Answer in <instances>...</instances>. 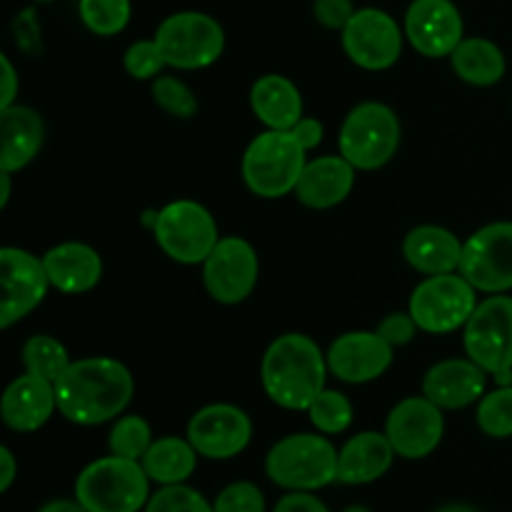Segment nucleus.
<instances>
[{"instance_id":"nucleus-1","label":"nucleus","mask_w":512,"mask_h":512,"mask_svg":"<svg viewBox=\"0 0 512 512\" xmlns=\"http://www.w3.org/2000/svg\"><path fill=\"white\" fill-rule=\"evenodd\" d=\"M53 385L60 415L85 428L118 418L133 398V375L113 358L75 360Z\"/></svg>"},{"instance_id":"nucleus-2","label":"nucleus","mask_w":512,"mask_h":512,"mask_svg":"<svg viewBox=\"0 0 512 512\" xmlns=\"http://www.w3.org/2000/svg\"><path fill=\"white\" fill-rule=\"evenodd\" d=\"M328 358L308 335H280L265 350L260 380L275 405L285 410H308L325 390Z\"/></svg>"},{"instance_id":"nucleus-3","label":"nucleus","mask_w":512,"mask_h":512,"mask_svg":"<svg viewBox=\"0 0 512 512\" xmlns=\"http://www.w3.org/2000/svg\"><path fill=\"white\" fill-rule=\"evenodd\" d=\"M150 478L140 460L100 458L75 480V500L88 512H138L148 505Z\"/></svg>"},{"instance_id":"nucleus-4","label":"nucleus","mask_w":512,"mask_h":512,"mask_svg":"<svg viewBox=\"0 0 512 512\" xmlns=\"http://www.w3.org/2000/svg\"><path fill=\"white\" fill-rule=\"evenodd\" d=\"M338 455L335 445L323 435H288L270 448L265 473L280 488L310 493L338 480Z\"/></svg>"},{"instance_id":"nucleus-5","label":"nucleus","mask_w":512,"mask_h":512,"mask_svg":"<svg viewBox=\"0 0 512 512\" xmlns=\"http://www.w3.org/2000/svg\"><path fill=\"white\" fill-rule=\"evenodd\" d=\"M305 153L293 130H265L245 148L243 180L250 193L260 198H283L295 193L300 175H303Z\"/></svg>"},{"instance_id":"nucleus-6","label":"nucleus","mask_w":512,"mask_h":512,"mask_svg":"<svg viewBox=\"0 0 512 512\" xmlns=\"http://www.w3.org/2000/svg\"><path fill=\"white\" fill-rule=\"evenodd\" d=\"M463 345L470 360L480 365L498 385H512V298L490 295L478 303L465 323Z\"/></svg>"},{"instance_id":"nucleus-7","label":"nucleus","mask_w":512,"mask_h":512,"mask_svg":"<svg viewBox=\"0 0 512 512\" xmlns=\"http://www.w3.org/2000/svg\"><path fill=\"white\" fill-rule=\"evenodd\" d=\"M338 145L355 170L383 168L400 148L398 115L383 103H360L343 120Z\"/></svg>"},{"instance_id":"nucleus-8","label":"nucleus","mask_w":512,"mask_h":512,"mask_svg":"<svg viewBox=\"0 0 512 512\" xmlns=\"http://www.w3.org/2000/svg\"><path fill=\"white\" fill-rule=\"evenodd\" d=\"M153 233L160 250L183 265L205 263L220 240L213 215L195 200H175L165 205L155 215Z\"/></svg>"},{"instance_id":"nucleus-9","label":"nucleus","mask_w":512,"mask_h":512,"mask_svg":"<svg viewBox=\"0 0 512 512\" xmlns=\"http://www.w3.org/2000/svg\"><path fill=\"white\" fill-rule=\"evenodd\" d=\"M155 43L170 68L198 70L208 68L223 55L225 30L210 15L185 10L160 23Z\"/></svg>"},{"instance_id":"nucleus-10","label":"nucleus","mask_w":512,"mask_h":512,"mask_svg":"<svg viewBox=\"0 0 512 512\" xmlns=\"http://www.w3.org/2000/svg\"><path fill=\"white\" fill-rule=\"evenodd\" d=\"M478 290L463 275H428L410 295V315L420 330L445 335L465 328L478 308Z\"/></svg>"},{"instance_id":"nucleus-11","label":"nucleus","mask_w":512,"mask_h":512,"mask_svg":"<svg viewBox=\"0 0 512 512\" xmlns=\"http://www.w3.org/2000/svg\"><path fill=\"white\" fill-rule=\"evenodd\" d=\"M460 275L480 293L512 290V223H490L463 243Z\"/></svg>"},{"instance_id":"nucleus-12","label":"nucleus","mask_w":512,"mask_h":512,"mask_svg":"<svg viewBox=\"0 0 512 512\" xmlns=\"http://www.w3.org/2000/svg\"><path fill=\"white\" fill-rule=\"evenodd\" d=\"M343 48L355 65L385 70L403 55V33L393 15L378 8H360L343 30Z\"/></svg>"},{"instance_id":"nucleus-13","label":"nucleus","mask_w":512,"mask_h":512,"mask_svg":"<svg viewBox=\"0 0 512 512\" xmlns=\"http://www.w3.org/2000/svg\"><path fill=\"white\" fill-rule=\"evenodd\" d=\"M203 283L210 298L223 305H238L258 283V255L243 238H220L203 263Z\"/></svg>"},{"instance_id":"nucleus-14","label":"nucleus","mask_w":512,"mask_h":512,"mask_svg":"<svg viewBox=\"0 0 512 512\" xmlns=\"http://www.w3.org/2000/svg\"><path fill=\"white\" fill-rule=\"evenodd\" d=\"M0 285H3L0 328H10L45 300L50 280L43 258H35L28 250L3 248L0 250Z\"/></svg>"},{"instance_id":"nucleus-15","label":"nucleus","mask_w":512,"mask_h":512,"mask_svg":"<svg viewBox=\"0 0 512 512\" xmlns=\"http://www.w3.org/2000/svg\"><path fill=\"white\" fill-rule=\"evenodd\" d=\"M445 433L443 408L423 398H405L400 400L388 415L385 423V435L400 458L420 460L428 458L440 445Z\"/></svg>"},{"instance_id":"nucleus-16","label":"nucleus","mask_w":512,"mask_h":512,"mask_svg":"<svg viewBox=\"0 0 512 512\" xmlns=\"http://www.w3.org/2000/svg\"><path fill=\"white\" fill-rule=\"evenodd\" d=\"M253 438L250 418L228 403L198 410L188 423V440L208 460H228L243 453Z\"/></svg>"},{"instance_id":"nucleus-17","label":"nucleus","mask_w":512,"mask_h":512,"mask_svg":"<svg viewBox=\"0 0 512 512\" xmlns=\"http://www.w3.org/2000/svg\"><path fill=\"white\" fill-rule=\"evenodd\" d=\"M463 15L453 0H413L405 13V35L425 58H445L463 40Z\"/></svg>"},{"instance_id":"nucleus-18","label":"nucleus","mask_w":512,"mask_h":512,"mask_svg":"<svg viewBox=\"0 0 512 512\" xmlns=\"http://www.w3.org/2000/svg\"><path fill=\"white\" fill-rule=\"evenodd\" d=\"M328 370L343 383H370L380 378L393 363V345L385 343L378 333H345L330 345Z\"/></svg>"},{"instance_id":"nucleus-19","label":"nucleus","mask_w":512,"mask_h":512,"mask_svg":"<svg viewBox=\"0 0 512 512\" xmlns=\"http://www.w3.org/2000/svg\"><path fill=\"white\" fill-rule=\"evenodd\" d=\"M55 410H58L55 385L33 373L15 378L0 400L3 423L15 433H35L48 423Z\"/></svg>"},{"instance_id":"nucleus-20","label":"nucleus","mask_w":512,"mask_h":512,"mask_svg":"<svg viewBox=\"0 0 512 512\" xmlns=\"http://www.w3.org/2000/svg\"><path fill=\"white\" fill-rule=\"evenodd\" d=\"M485 370L475 360H443L425 373L423 395L443 410L468 408L485 393Z\"/></svg>"},{"instance_id":"nucleus-21","label":"nucleus","mask_w":512,"mask_h":512,"mask_svg":"<svg viewBox=\"0 0 512 512\" xmlns=\"http://www.w3.org/2000/svg\"><path fill=\"white\" fill-rule=\"evenodd\" d=\"M355 185V168L343 155H325L305 165L295 195L313 210H328L343 203Z\"/></svg>"},{"instance_id":"nucleus-22","label":"nucleus","mask_w":512,"mask_h":512,"mask_svg":"<svg viewBox=\"0 0 512 512\" xmlns=\"http://www.w3.org/2000/svg\"><path fill=\"white\" fill-rule=\"evenodd\" d=\"M43 265L50 285L68 295L88 293L103 278V260L85 243L55 245L43 255Z\"/></svg>"},{"instance_id":"nucleus-23","label":"nucleus","mask_w":512,"mask_h":512,"mask_svg":"<svg viewBox=\"0 0 512 512\" xmlns=\"http://www.w3.org/2000/svg\"><path fill=\"white\" fill-rule=\"evenodd\" d=\"M43 118L33 108H0V170H23L43 145Z\"/></svg>"},{"instance_id":"nucleus-24","label":"nucleus","mask_w":512,"mask_h":512,"mask_svg":"<svg viewBox=\"0 0 512 512\" xmlns=\"http://www.w3.org/2000/svg\"><path fill=\"white\" fill-rule=\"evenodd\" d=\"M403 255L418 273L448 275L460 268L463 243L440 225H420L405 235Z\"/></svg>"},{"instance_id":"nucleus-25","label":"nucleus","mask_w":512,"mask_h":512,"mask_svg":"<svg viewBox=\"0 0 512 512\" xmlns=\"http://www.w3.org/2000/svg\"><path fill=\"white\" fill-rule=\"evenodd\" d=\"M395 450L390 445L388 435L373 433V430H365V433L355 435L348 443L343 445L338 455V483L345 485H365L373 483V480L383 478L390 470L395 458Z\"/></svg>"},{"instance_id":"nucleus-26","label":"nucleus","mask_w":512,"mask_h":512,"mask_svg":"<svg viewBox=\"0 0 512 512\" xmlns=\"http://www.w3.org/2000/svg\"><path fill=\"white\" fill-rule=\"evenodd\" d=\"M250 108L268 130H293L303 118V98L285 75H263L250 90Z\"/></svg>"},{"instance_id":"nucleus-27","label":"nucleus","mask_w":512,"mask_h":512,"mask_svg":"<svg viewBox=\"0 0 512 512\" xmlns=\"http://www.w3.org/2000/svg\"><path fill=\"white\" fill-rule=\"evenodd\" d=\"M453 70L470 85L488 88L503 80L505 55L493 40L485 38H463L458 48L450 53Z\"/></svg>"},{"instance_id":"nucleus-28","label":"nucleus","mask_w":512,"mask_h":512,"mask_svg":"<svg viewBox=\"0 0 512 512\" xmlns=\"http://www.w3.org/2000/svg\"><path fill=\"white\" fill-rule=\"evenodd\" d=\"M143 468L150 480L160 485H180L195 473L198 465V450L190 440L160 438L153 440L148 453L143 455Z\"/></svg>"},{"instance_id":"nucleus-29","label":"nucleus","mask_w":512,"mask_h":512,"mask_svg":"<svg viewBox=\"0 0 512 512\" xmlns=\"http://www.w3.org/2000/svg\"><path fill=\"white\" fill-rule=\"evenodd\" d=\"M73 360L68 358V350L60 340L50 338V335H33L28 343L23 345V365H25V373H33L38 378L55 380L70 368Z\"/></svg>"},{"instance_id":"nucleus-30","label":"nucleus","mask_w":512,"mask_h":512,"mask_svg":"<svg viewBox=\"0 0 512 512\" xmlns=\"http://www.w3.org/2000/svg\"><path fill=\"white\" fill-rule=\"evenodd\" d=\"M110 455L128 460H143L148 448L153 445V433H150L148 420L140 415H125L110 430Z\"/></svg>"},{"instance_id":"nucleus-31","label":"nucleus","mask_w":512,"mask_h":512,"mask_svg":"<svg viewBox=\"0 0 512 512\" xmlns=\"http://www.w3.org/2000/svg\"><path fill=\"white\" fill-rule=\"evenodd\" d=\"M310 423L325 435L345 433L353 423V405L338 390H323L308 408Z\"/></svg>"},{"instance_id":"nucleus-32","label":"nucleus","mask_w":512,"mask_h":512,"mask_svg":"<svg viewBox=\"0 0 512 512\" xmlns=\"http://www.w3.org/2000/svg\"><path fill=\"white\" fill-rule=\"evenodd\" d=\"M80 18L95 35H118L130 20V0H80Z\"/></svg>"},{"instance_id":"nucleus-33","label":"nucleus","mask_w":512,"mask_h":512,"mask_svg":"<svg viewBox=\"0 0 512 512\" xmlns=\"http://www.w3.org/2000/svg\"><path fill=\"white\" fill-rule=\"evenodd\" d=\"M478 425L490 438L512 435V385H500L493 393L483 395L478 405Z\"/></svg>"},{"instance_id":"nucleus-34","label":"nucleus","mask_w":512,"mask_h":512,"mask_svg":"<svg viewBox=\"0 0 512 512\" xmlns=\"http://www.w3.org/2000/svg\"><path fill=\"white\" fill-rule=\"evenodd\" d=\"M153 100L175 118H193L198 113V100L193 90L173 75H158L153 80Z\"/></svg>"},{"instance_id":"nucleus-35","label":"nucleus","mask_w":512,"mask_h":512,"mask_svg":"<svg viewBox=\"0 0 512 512\" xmlns=\"http://www.w3.org/2000/svg\"><path fill=\"white\" fill-rule=\"evenodd\" d=\"M145 512H213V505L188 485H165L145 505Z\"/></svg>"},{"instance_id":"nucleus-36","label":"nucleus","mask_w":512,"mask_h":512,"mask_svg":"<svg viewBox=\"0 0 512 512\" xmlns=\"http://www.w3.org/2000/svg\"><path fill=\"white\" fill-rule=\"evenodd\" d=\"M125 70H128L130 75H133L135 80H150V78H158L160 70L165 68V58L163 53H160L158 43L153 40H138V43L130 45L128 50H125Z\"/></svg>"},{"instance_id":"nucleus-37","label":"nucleus","mask_w":512,"mask_h":512,"mask_svg":"<svg viewBox=\"0 0 512 512\" xmlns=\"http://www.w3.org/2000/svg\"><path fill=\"white\" fill-rule=\"evenodd\" d=\"M213 512H265V498L258 485L233 483L220 490Z\"/></svg>"},{"instance_id":"nucleus-38","label":"nucleus","mask_w":512,"mask_h":512,"mask_svg":"<svg viewBox=\"0 0 512 512\" xmlns=\"http://www.w3.org/2000/svg\"><path fill=\"white\" fill-rule=\"evenodd\" d=\"M418 330H420L418 323H415L413 315L410 313H390L388 318L380 320V325L375 333H378L385 343H390L393 348H398V345H408L410 340L415 338V333H418Z\"/></svg>"},{"instance_id":"nucleus-39","label":"nucleus","mask_w":512,"mask_h":512,"mask_svg":"<svg viewBox=\"0 0 512 512\" xmlns=\"http://www.w3.org/2000/svg\"><path fill=\"white\" fill-rule=\"evenodd\" d=\"M315 20L330 30H343L355 15L353 0H315Z\"/></svg>"},{"instance_id":"nucleus-40","label":"nucleus","mask_w":512,"mask_h":512,"mask_svg":"<svg viewBox=\"0 0 512 512\" xmlns=\"http://www.w3.org/2000/svg\"><path fill=\"white\" fill-rule=\"evenodd\" d=\"M273 512H330V510L325 508L323 500L315 498V495L295 493L293 490V493L285 495V498L275 505Z\"/></svg>"},{"instance_id":"nucleus-41","label":"nucleus","mask_w":512,"mask_h":512,"mask_svg":"<svg viewBox=\"0 0 512 512\" xmlns=\"http://www.w3.org/2000/svg\"><path fill=\"white\" fill-rule=\"evenodd\" d=\"M293 135L305 150H315L323 143V125L315 118H300L298 125L293 128Z\"/></svg>"},{"instance_id":"nucleus-42","label":"nucleus","mask_w":512,"mask_h":512,"mask_svg":"<svg viewBox=\"0 0 512 512\" xmlns=\"http://www.w3.org/2000/svg\"><path fill=\"white\" fill-rule=\"evenodd\" d=\"M0 65H3V90H0V108H10L15 105V95H18V75H15L13 63L8 55H0Z\"/></svg>"},{"instance_id":"nucleus-43","label":"nucleus","mask_w":512,"mask_h":512,"mask_svg":"<svg viewBox=\"0 0 512 512\" xmlns=\"http://www.w3.org/2000/svg\"><path fill=\"white\" fill-rule=\"evenodd\" d=\"M15 478V458L8 448H0V493L13 485Z\"/></svg>"},{"instance_id":"nucleus-44","label":"nucleus","mask_w":512,"mask_h":512,"mask_svg":"<svg viewBox=\"0 0 512 512\" xmlns=\"http://www.w3.org/2000/svg\"><path fill=\"white\" fill-rule=\"evenodd\" d=\"M38 512H88V510H85L78 500H75V503H70V500H53V503L43 505Z\"/></svg>"},{"instance_id":"nucleus-45","label":"nucleus","mask_w":512,"mask_h":512,"mask_svg":"<svg viewBox=\"0 0 512 512\" xmlns=\"http://www.w3.org/2000/svg\"><path fill=\"white\" fill-rule=\"evenodd\" d=\"M10 175H13V173H5V170H0V208H5V205H8Z\"/></svg>"},{"instance_id":"nucleus-46","label":"nucleus","mask_w":512,"mask_h":512,"mask_svg":"<svg viewBox=\"0 0 512 512\" xmlns=\"http://www.w3.org/2000/svg\"><path fill=\"white\" fill-rule=\"evenodd\" d=\"M438 512H480L475 508H470V505H448V508L438 510Z\"/></svg>"},{"instance_id":"nucleus-47","label":"nucleus","mask_w":512,"mask_h":512,"mask_svg":"<svg viewBox=\"0 0 512 512\" xmlns=\"http://www.w3.org/2000/svg\"><path fill=\"white\" fill-rule=\"evenodd\" d=\"M343 512H370V510L363 508V505H350V508H345Z\"/></svg>"}]
</instances>
